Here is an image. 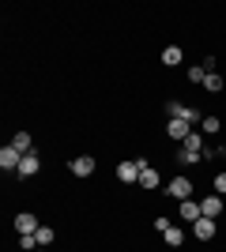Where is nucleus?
<instances>
[{
	"label": "nucleus",
	"instance_id": "8",
	"mask_svg": "<svg viewBox=\"0 0 226 252\" xmlns=\"http://www.w3.org/2000/svg\"><path fill=\"white\" fill-rule=\"evenodd\" d=\"M200 207H204V219H215L219 222V215H223V200H219V196H204Z\"/></svg>",
	"mask_w": 226,
	"mask_h": 252
},
{
	"label": "nucleus",
	"instance_id": "20",
	"mask_svg": "<svg viewBox=\"0 0 226 252\" xmlns=\"http://www.w3.org/2000/svg\"><path fill=\"white\" fill-rule=\"evenodd\" d=\"M19 249H23V252L38 249V237H34V233H23V237H19Z\"/></svg>",
	"mask_w": 226,
	"mask_h": 252
},
{
	"label": "nucleus",
	"instance_id": "14",
	"mask_svg": "<svg viewBox=\"0 0 226 252\" xmlns=\"http://www.w3.org/2000/svg\"><path fill=\"white\" fill-rule=\"evenodd\" d=\"M11 147L19 151V155H31V136H27V132H15V136H11Z\"/></svg>",
	"mask_w": 226,
	"mask_h": 252
},
{
	"label": "nucleus",
	"instance_id": "12",
	"mask_svg": "<svg viewBox=\"0 0 226 252\" xmlns=\"http://www.w3.org/2000/svg\"><path fill=\"white\" fill-rule=\"evenodd\" d=\"M166 132H170L173 139H181V143H185V139H189V132H193V125H185V121H170V125H166Z\"/></svg>",
	"mask_w": 226,
	"mask_h": 252
},
{
	"label": "nucleus",
	"instance_id": "24",
	"mask_svg": "<svg viewBox=\"0 0 226 252\" xmlns=\"http://www.w3.org/2000/svg\"><path fill=\"white\" fill-rule=\"evenodd\" d=\"M223 132H226V128H223Z\"/></svg>",
	"mask_w": 226,
	"mask_h": 252
},
{
	"label": "nucleus",
	"instance_id": "6",
	"mask_svg": "<svg viewBox=\"0 0 226 252\" xmlns=\"http://www.w3.org/2000/svg\"><path fill=\"white\" fill-rule=\"evenodd\" d=\"M38 226H42V222L34 219L31 211H23V215H15V230H19V237H23V233H38Z\"/></svg>",
	"mask_w": 226,
	"mask_h": 252
},
{
	"label": "nucleus",
	"instance_id": "10",
	"mask_svg": "<svg viewBox=\"0 0 226 252\" xmlns=\"http://www.w3.org/2000/svg\"><path fill=\"white\" fill-rule=\"evenodd\" d=\"M72 173H75V177H91V173H95V158H91V155H79L72 162Z\"/></svg>",
	"mask_w": 226,
	"mask_h": 252
},
{
	"label": "nucleus",
	"instance_id": "17",
	"mask_svg": "<svg viewBox=\"0 0 226 252\" xmlns=\"http://www.w3.org/2000/svg\"><path fill=\"white\" fill-rule=\"evenodd\" d=\"M204 87L211 91V94H219V91H223V75H219V72H207L204 75Z\"/></svg>",
	"mask_w": 226,
	"mask_h": 252
},
{
	"label": "nucleus",
	"instance_id": "15",
	"mask_svg": "<svg viewBox=\"0 0 226 252\" xmlns=\"http://www.w3.org/2000/svg\"><path fill=\"white\" fill-rule=\"evenodd\" d=\"M162 64H181V45H166V49H162Z\"/></svg>",
	"mask_w": 226,
	"mask_h": 252
},
{
	"label": "nucleus",
	"instance_id": "1",
	"mask_svg": "<svg viewBox=\"0 0 226 252\" xmlns=\"http://www.w3.org/2000/svg\"><path fill=\"white\" fill-rule=\"evenodd\" d=\"M166 113H170V121H185V125H196V121H204V117L196 113L193 105H185V102H166Z\"/></svg>",
	"mask_w": 226,
	"mask_h": 252
},
{
	"label": "nucleus",
	"instance_id": "18",
	"mask_svg": "<svg viewBox=\"0 0 226 252\" xmlns=\"http://www.w3.org/2000/svg\"><path fill=\"white\" fill-rule=\"evenodd\" d=\"M34 237H38V245H53V226H38V233H34Z\"/></svg>",
	"mask_w": 226,
	"mask_h": 252
},
{
	"label": "nucleus",
	"instance_id": "7",
	"mask_svg": "<svg viewBox=\"0 0 226 252\" xmlns=\"http://www.w3.org/2000/svg\"><path fill=\"white\" fill-rule=\"evenodd\" d=\"M19 162H23V155L11 147V143H8V147H0V169H19Z\"/></svg>",
	"mask_w": 226,
	"mask_h": 252
},
{
	"label": "nucleus",
	"instance_id": "19",
	"mask_svg": "<svg viewBox=\"0 0 226 252\" xmlns=\"http://www.w3.org/2000/svg\"><path fill=\"white\" fill-rule=\"evenodd\" d=\"M177 162H181V166H196V162H200V155H196V151H177Z\"/></svg>",
	"mask_w": 226,
	"mask_h": 252
},
{
	"label": "nucleus",
	"instance_id": "11",
	"mask_svg": "<svg viewBox=\"0 0 226 252\" xmlns=\"http://www.w3.org/2000/svg\"><path fill=\"white\" fill-rule=\"evenodd\" d=\"M38 166H42V162H38V155H23V162H19V169H15V173H19V177H34V173H38Z\"/></svg>",
	"mask_w": 226,
	"mask_h": 252
},
{
	"label": "nucleus",
	"instance_id": "23",
	"mask_svg": "<svg viewBox=\"0 0 226 252\" xmlns=\"http://www.w3.org/2000/svg\"><path fill=\"white\" fill-rule=\"evenodd\" d=\"M215 192H226V173H215Z\"/></svg>",
	"mask_w": 226,
	"mask_h": 252
},
{
	"label": "nucleus",
	"instance_id": "3",
	"mask_svg": "<svg viewBox=\"0 0 226 252\" xmlns=\"http://www.w3.org/2000/svg\"><path fill=\"white\" fill-rule=\"evenodd\" d=\"M117 181H125V185H140V158H136V162H121V166H117Z\"/></svg>",
	"mask_w": 226,
	"mask_h": 252
},
{
	"label": "nucleus",
	"instance_id": "21",
	"mask_svg": "<svg viewBox=\"0 0 226 252\" xmlns=\"http://www.w3.org/2000/svg\"><path fill=\"white\" fill-rule=\"evenodd\" d=\"M207 68H189V83H204Z\"/></svg>",
	"mask_w": 226,
	"mask_h": 252
},
{
	"label": "nucleus",
	"instance_id": "22",
	"mask_svg": "<svg viewBox=\"0 0 226 252\" xmlns=\"http://www.w3.org/2000/svg\"><path fill=\"white\" fill-rule=\"evenodd\" d=\"M200 125H204V132H219V117H204Z\"/></svg>",
	"mask_w": 226,
	"mask_h": 252
},
{
	"label": "nucleus",
	"instance_id": "9",
	"mask_svg": "<svg viewBox=\"0 0 226 252\" xmlns=\"http://www.w3.org/2000/svg\"><path fill=\"white\" fill-rule=\"evenodd\" d=\"M181 219L185 222H200L204 219V207H200L196 200H181Z\"/></svg>",
	"mask_w": 226,
	"mask_h": 252
},
{
	"label": "nucleus",
	"instance_id": "2",
	"mask_svg": "<svg viewBox=\"0 0 226 252\" xmlns=\"http://www.w3.org/2000/svg\"><path fill=\"white\" fill-rule=\"evenodd\" d=\"M166 192H170L173 200H193V181L189 177H173L170 185H166Z\"/></svg>",
	"mask_w": 226,
	"mask_h": 252
},
{
	"label": "nucleus",
	"instance_id": "13",
	"mask_svg": "<svg viewBox=\"0 0 226 252\" xmlns=\"http://www.w3.org/2000/svg\"><path fill=\"white\" fill-rule=\"evenodd\" d=\"M185 151H196V155H204V132H189V139L181 143Z\"/></svg>",
	"mask_w": 226,
	"mask_h": 252
},
{
	"label": "nucleus",
	"instance_id": "5",
	"mask_svg": "<svg viewBox=\"0 0 226 252\" xmlns=\"http://www.w3.org/2000/svg\"><path fill=\"white\" fill-rule=\"evenodd\" d=\"M215 219H200V222H193V237L196 241H211V237H215Z\"/></svg>",
	"mask_w": 226,
	"mask_h": 252
},
{
	"label": "nucleus",
	"instance_id": "16",
	"mask_svg": "<svg viewBox=\"0 0 226 252\" xmlns=\"http://www.w3.org/2000/svg\"><path fill=\"white\" fill-rule=\"evenodd\" d=\"M162 241L170 245V249H177V245H181V241H185V230H177V226H170V230L162 233Z\"/></svg>",
	"mask_w": 226,
	"mask_h": 252
},
{
	"label": "nucleus",
	"instance_id": "4",
	"mask_svg": "<svg viewBox=\"0 0 226 252\" xmlns=\"http://www.w3.org/2000/svg\"><path fill=\"white\" fill-rule=\"evenodd\" d=\"M140 189H159V169L147 158H140Z\"/></svg>",
	"mask_w": 226,
	"mask_h": 252
}]
</instances>
